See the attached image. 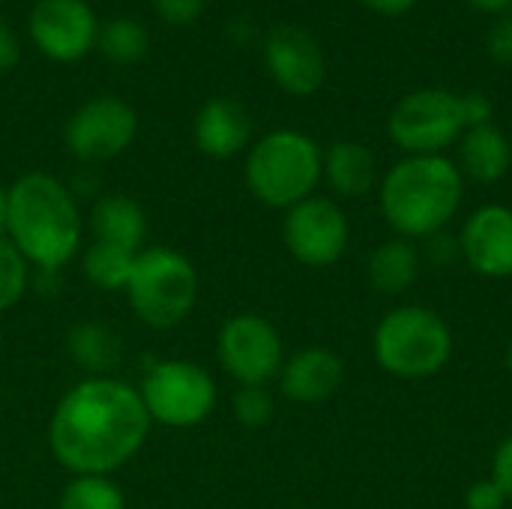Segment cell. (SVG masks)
<instances>
[{"label": "cell", "mask_w": 512, "mask_h": 509, "mask_svg": "<svg viewBox=\"0 0 512 509\" xmlns=\"http://www.w3.org/2000/svg\"><path fill=\"white\" fill-rule=\"evenodd\" d=\"M462 261L486 279L512 276V207L483 204L459 228Z\"/></svg>", "instance_id": "obj_14"}, {"label": "cell", "mask_w": 512, "mask_h": 509, "mask_svg": "<svg viewBox=\"0 0 512 509\" xmlns=\"http://www.w3.org/2000/svg\"><path fill=\"white\" fill-rule=\"evenodd\" d=\"M381 213L396 237L426 240L456 219L465 198V177L453 159L441 156H405L378 186Z\"/></svg>", "instance_id": "obj_3"}, {"label": "cell", "mask_w": 512, "mask_h": 509, "mask_svg": "<svg viewBox=\"0 0 512 509\" xmlns=\"http://www.w3.org/2000/svg\"><path fill=\"white\" fill-rule=\"evenodd\" d=\"M492 480L504 489V495L512 501V435H507L492 459Z\"/></svg>", "instance_id": "obj_32"}, {"label": "cell", "mask_w": 512, "mask_h": 509, "mask_svg": "<svg viewBox=\"0 0 512 509\" xmlns=\"http://www.w3.org/2000/svg\"><path fill=\"white\" fill-rule=\"evenodd\" d=\"M264 63L273 81L291 96H312L327 78V60L318 39L297 24H279L264 42Z\"/></svg>", "instance_id": "obj_13"}, {"label": "cell", "mask_w": 512, "mask_h": 509, "mask_svg": "<svg viewBox=\"0 0 512 509\" xmlns=\"http://www.w3.org/2000/svg\"><path fill=\"white\" fill-rule=\"evenodd\" d=\"M276 381L291 402L321 405L339 393L345 381V363L330 348H321V345L300 348L291 357H285V366Z\"/></svg>", "instance_id": "obj_15"}, {"label": "cell", "mask_w": 512, "mask_h": 509, "mask_svg": "<svg viewBox=\"0 0 512 509\" xmlns=\"http://www.w3.org/2000/svg\"><path fill=\"white\" fill-rule=\"evenodd\" d=\"M462 114H465L468 129L486 126V123H492L495 105H492V99L486 93H462Z\"/></svg>", "instance_id": "obj_31"}, {"label": "cell", "mask_w": 512, "mask_h": 509, "mask_svg": "<svg viewBox=\"0 0 512 509\" xmlns=\"http://www.w3.org/2000/svg\"><path fill=\"white\" fill-rule=\"evenodd\" d=\"M57 509H126V495L111 477H72Z\"/></svg>", "instance_id": "obj_23"}, {"label": "cell", "mask_w": 512, "mask_h": 509, "mask_svg": "<svg viewBox=\"0 0 512 509\" xmlns=\"http://www.w3.org/2000/svg\"><path fill=\"white\" fill-rule=\"evenodd\" d=\"M324 180V150L297 129L267 132L246 156V186L264 207L291 210Z\"/></svg>", "instance_id": "obj_4"}, {"label": "cell", "mask_w": 512, "mask_h": 509, "mask_svg": "<svg viewBox=\"0 0 512 509\" xmlns=\"http://www.w3.org/2000/svg\"><path fill=\"white\" fill-rule=\"evenodd\" d=\"M135 255L138 252H129V249H120V246L93 240L84 249V255H81V273L99 291H108V294L126 291V282L132 276Z\"/></svg>", "instance_id": "obj_21"}, {"label": "cell", "mask_w": 512, "mask_h": 509, "mask_svg": "<svg viewBox=\"0 0 512 509\" xmlns=\"http://www.w3.org/2000/svg\"><path fill=\"white\" fill-rule=\"evenodd\" d=\"M6 204H9V195H6V189L0 186V234H3V228H6Z\"/></svg>", "instance_id": "obj_36"}, {"label": "cell", "mask_w": 512, "mask_h": 509, "mask_svg": "<svg viewBox=\"0 0 512 509\" xmlns=\"http://www.w3.org/2000/svg\"><path fill=\"white\" fill-rule=\"evenodd\" d=\"M507 504H510V498L504 495V489L492 477L471 483L465 492V507L468 509H507Z\"/></svg>", "instance_id": "obj_28"}, {"label": "cell", "mask_w": 512, "mask_h": 509, "mask_svg": "<svg viewBox=\"0 0 512 509\" xmlns=\"http://www.w3.org/2000/svg\"><path fill=\"white\" fill-rule=\"evenodd\" d=\"M6 195L3 234L21 258L48 273L66 267L78 255L84 237V219L72 192L45 171H27L6 189Z\"/></svg>", "instance_id": "obj_2"}, {"label": "cell", "mask_w": 512, "mask_h": 509, "mask_svg": "<svg viewBox=\"0 0 512 509\" xmlns=\"http://www.w3.org/2000/svg\"><path fill=\"white\" fill-rule=\"evenodd\" d=\"M414 3H417V0H363V6H369L372 12L387 15V18L405 15L408 9H414Z\"/></svg>", "instance_id": "obj_34"}, {"label": "cell", "mask_w": 512, "mask_h": 509, "mask_svg": "<svg viewBox=\"0 0 512 509\" xmlns=\"http://www.w3.org/2000/svg\"><path fill=\"white\" fill-rule=\"evenodd\" d=\"M474 9L489 12V15H507L512 12V0H468Z\"/></svg>", "instance_id": "obj_35"}, {"label": "cell", "mask_w": 512, "mask_h": 509, "mask_svg": "<svg viewBox=\"0 0 512 509\" xmlns=\"http://www.w3.org/2000/svg\"><path fill=\"white\" fill-rule=\"evenodd\" d=\"M138 132V114L117 96L84 102L63 129L66 150L81 162H108L120 156Z\"/></svg>", "instance_id": "obj_11"}, {"label": "cell", "mask_w": 512, "mask_h": 509, "mask_svg": "<svg viewBox=\"0 0 512 509\" xmlns=\"http://www.w3.org/2000/svg\"><path fill=\"white\" fill-rule=\"evenodd\" d=\"M120 339L105 324H78L69 330V354L93 375H105L120 360Z\"/></svg>", "instance_id": "obj_22"}, {"label": "cell", "mask_w": 512, "mask_h": 509, "mask_svg": "<svg viewBox=\"0 0 512 509\" xmlns=\"http://www.w3.org/2000/svg\"><path fill=\"white\" fill-rule=\"evenodd\" d=\"M420 270H423L420 246L414 240H405L396 234L390 240L378 243L366 261V276H369L372 288L387 297H399V294L411 291L414 282L420 279Z\"/></svg>", "instance_id": "obj_19"}, {"label": "cell", "mask_w": 512, "mask_h": 509, "mask_svg": "<svg viewBox=\"0 0 512 509\" xmlns=\"http://www.w3.org/2000/svg\"><path fill=\"white\" fill-rule=\"evenodd\" d=\"M324 180L339 198H363L378 183L375 153L360 141H336L324 150Z\"/></svg>", "instance_id": "obj_20"}, {"label": "cell", "mask_w": 512, "mask_h": 509, "mask_svg": "<svg viewBox=\"0 0 512 509\" xmlns=\"http://www.w3.org/2000/svg\"><path fill=\"white\" fill-rule=\"evenodd\" d=\"M153 6L168 24H192L201 15L204 0H153Z\"/></svg>", "instance_id": "obj_30"}, {"label": "cell", "mask_w": 512, "mask_h": 509, "mask_svg": "<svg viewBox=\"0 0 512 509\" xmlns=\"http://www.w3.org/2000/svg\"><path fill=\"white\" fill-rule=\"evenodd\" d=\"M0 348H3V330H0Z\"/></svg>", "instance_id": "obj_38"}, {"label": "cell", "mask_w": 512, "mask_h": 509, "mask_svg": "<svg viewBox=\"0 0 512 509\" xmlns=\"http://www.w3.org/2000/svg\"><path fill=\"white\" fill-rule=\"evenodd\" d=\"M90 234L99 243L141 252L147 237V213L135 198L123 192H108L90 210Z\"/></svg>", "instance_id": "obj_18"}, {"label": "cell", "mask_w": 512, "mask_h": 509, "mask_svg": "<svg viewBox=\"0 0 512 509\" xmlns=\"http://www.w3.org/2000/svg\"><path fill=\"white\" fill-rule=\"evenodd\" d=\"M462 93L426 87L396 102L387 120L390 141L408 156H441L465 132Z\"/></svg>", "instance_id": "obj_8"}, {"label": "cell", "mask_w": 512, "mask_h": 509, "mask_svg": "<svg viewBox=\"0 0 512 509\" xmlns=\"http://www.w3.org/2000/svg\"><path fill=\"white\" fill-rule=\"evenodd\" d=\"M231 411L240 426L264 429V426H270V420L276 414V402L267 387H237V393L231 399Z\"/></svg>", "instance_id": "obj_26"}, {"label": "cell", "mask_w": 512, "mask_h": 509, "mask_svg": "<svg viewBox=\"0 0 512 509\" xmlns=\"http://www.w3.org/2000/svg\"><path fill=\"white\" fill-rule=\"evenodd\" d=\"M216 357L237 387H267L279 378L288 354L273 321L258 312H237L219 327Z\"/></svg>", "instance_id": "obj_9"}, {"label": "cell", "mask_w": 512, "mask_h": 509, "mask_svg": "<svg viewBox=\"0 0 512 509\" xmlns=\"http://www.w3.org/2000/svg\"><path fill=\"white\" fill-rule=\"evenodd\" d=\"M456 165H459L465 180L480 183V186H492V183L504 180L507 171H510V138L495 123L465 129L462 138H459V159H456Z\"/></svg>", "instance_id": "obj_17"}, {"label": "cell", "mask_w": 512, "mask_h": 509, "mask_svg": "<svg viewBox=\"0 0 512 509\" xmlns=\"http://www.w3.org/2000/svg\"><path fill=\"white\" fill-rule=\"evenodd\" d=\"M453 330L429 306L405 303L390 309L372 336L375 363L399 381H426L453 357Z\"/></svg>", "instance_id": "obj_5"}, {"label": "cell", "mask_w": 512, "mask_h": 509, "mask_svg": "<svg viewBox=\"0 0 512 509\" xmlns=\"http://www.w3.org/2000/svg\"><path fill=\"white\" fill-rule=\"evenodd\" d=\"M30 264L12 246L6 234H0V312H9L27 291Z\"/></svg>", "instance_id": "obj_25"}, {"label": "cell", "mask_w": 512, "mask_h": 509, "mask_svg": "<svg viewBox=\"0 0 512 509\" xmlns=\"http://www.w3.org/2000/svg\"><path fill=\"white\" fill-rule=\"evenodd\" d=\"M423 261L435 264V267H453L462 261V246H459V234L453 231H438L432 237L423 240V249H420Z\"/></svg>", "instance_id": "obj_27"}, {"label": "cell", "mask_w": 512, "mask_h": 509, "mask_svg": "<svg viewBox=\"0 0 512 509\" xmlns=\"http://www.w3.org/2000/svg\"><path fill=\"white\" fill-rule=\"evenodd\" d=\"M138 393L150 423L168 429L201 426L216 411L219 399L213 375L192 360H162L150 366Z\"/></svg>", "instance_id": "obj_7"}, {"label": "cell", "mask_w": 512, "mask_h": 509, "mask_svg": "<svg viewBox=\"0 0 512 509\" xmlns=\"http://www.w3.org/2000/svg\"><path fill=\"white\" fill-rule=\"evenodd\" d=\"M198 270L195 264L165 246H144L135 255L132 276L126 282V300L138 321L153 330H168L186 321L198 303Z\"/></svg>", "instance_id": "obj_6"}, {"label": "cell", "mask_w": 512, "mask_h": 509, "mask_svg": "<svg viewBox=\"0 0 512 509\" xmlns=\"http://www.w3.org/2000/svg\"><path fill=\"white\" fill-rule=\"evenodd\" d=\"M504 366H507V372L512 375V342L507 345V351H504Z\"/></svg>", "instance_id": "obj_37"}, {"label": "cell", "mask_w": 512, "mask_h": 509, "mask_svg": "<svg viewBox=\"0 0 512 509\" xmlns=\"http://www.w3.org/2000/svg\"><path fill=\"white\" fill-rule=\"evenodd\" d=\"M486 51H489V57H492L495 63L512 66V12L501 15V18L492 24L489 36H486Z\"/></svg>", "instance_id": "obj_29"}, {"label": "cell", "mask_w": 512, "mask_h": 509, "mask_svg": "<svg viewBox=\"0 0 512 509\" xmlns=\"http://www.w3.org/2000/svg\"><path fill=\"white\" fill-rule=\"evenodd\" d=\"M138 387L90 375L69 387L48 420V450L72 477H111L129 465L150 435Z\"/></svg>", "instance_id": "obj_1"}, {"label": "cell", "mask_w": 512, "mask_h": 509, "mask_svg": "<svg viewBox=\"0 0 512 509\" xmlns=\"http://www.w3.org/2000/svg\"><path fill=\"white\" fill-rule=\"evenodd\" d=\"M252 135L249 111L228 96H216L201 105L195 117V144L210 159H231L237 156Z\"/></svg>", "instance_id": "obj_16"}, {"label": "cell", "mask_w": 512, "mask_h": 509, "mask_svg": "<svg viewBox=\"0 0 512 509\" xmlns=\"http://www.w3.org/2000/svg\"><path fill=\"white\" fill-rule=\"evenodd\" d=\"M99 48L111 63H135L147 54V30L132 18H114L99 30Z\"/></svg>", "instance_id": "obj_24"}, {"label": "cell", "mask_w": 512, "mask_h": 509, "mask_svg": "<svg viewBox=\"0 0 512 509\" xmlns=\"http://www.w3.org/2000/svg\"><path fill=\"white\" fill-rule=\"evenodd\" d=\"M282 240L297 264L321 270L342 261L351 243V225L333 198L312 195L285 210Z\"/></svg>", "instance_id": "obj_10"}, {"label": "cell", "mask_w": 512, "mask_h": 509, "mask_svg": "<svg viewBox=\"0 0 512 509\" xmlns=\"http://www.w3.org/2000/svg\"><path fill=\"white\" fill-rule=\"evenodd\" d=\"M30 39L57 63L81 60L99 39L96 15L84 0H39L30 12Z\"/></svg>", "instance_id": "obj_12"}, {"label": "cell", "mask_w": 512, "mask_h": 509, "mask_svg": "<svg viewBox=\"0 0 512 509\" xmlns=\"http://www.w3.org/2000/svg\"><path fill=\"white\" fill-rule=\"evenodd\" d=\"M18 57H21L18 36H15L6 24H0V75L9 72V69L18 63Z\"/></svg>", "instance_id": "obj_33"}]
</instances>
